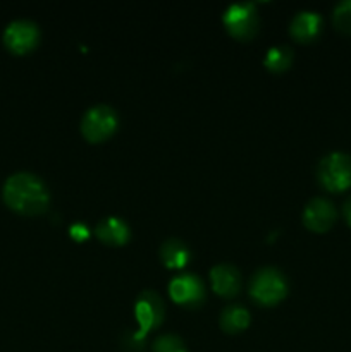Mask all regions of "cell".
<instances>
[{
    "instance_id": "cell-3",
    "label": "cell",
    "mask_w": 351,
    "mask_h": 352,
    "mask_svg": "<svg viewBox=\"0 0 351 352\" xmlns=\"http://www.w3.org/2000/svg\"><path fill=\"white\" fill-rule=\"evenodd\" d=\"M317 177L327 191L339 192L351 188V157L341 151L329 153L320 160Z\"/></svg>"
},
{
    "instance_id": "cell-19",
    "label": "cell",
    "mask_w": 351,
    "mask_h": 352,
    "mask_svg": "<svg viewBox=\"0 0 351 352\" xmlns=\"http://www.w3.org/2000/svg\"><path fill=\"white\" fill-rule=\"evenodd\" d=\"M343 212H344V219H346V222L350 223V226H351V198L348 199L346 203H344Z\"/></svg>"
},
{
    "instance_id": "cell-17",
    "label": "cell",
    "mask_w": 351,
    "mask_h": 352,
    "mask_svg": "<svg viewBox=\"0 0 351 352\" xmlns=\"http://www.w3.org/2000/svg\"><path fill=\"white\" fill-rule=\"evenodd\" d=\"M153 352H188L184 344L176 336H162L155 340Z\"/></svg>"
},
{
    "instance_id": "cell-7",
    "label": "cell",
    "mask_w": 351,
    "mask_h": 352,
    "mask_svg": "<svg viewBox=\"0 0 351 352\" xmlns=\"http://www.w3.org/2000/svg\"><path fill=\"white\" fill-rule=\"evenodd\" d=\"M134 315L140 323V333L136 336L138 339H141L148 330L160 325V322L164 320V305H162V299L158 298L157 292H141L140 298L136 299V305H134Z\"/></svg>"
},
{
    "instance_id": "cell-8",
    "label": "cell",
    "mask_w": 351,
    "mask_h": 352,
    "mask_svg": "<svg viewBox=\"0 0 351 352\" xmlns=\"http://www.w3.org/2000/svg\"><path fill=\"white\" fill-rule=\"evenodd\" d=\"M169 294L181 306H198L205 298V287L196 275L182 274L171 280Z\"/></svg>"
},
{
    "instance_id": "cell-1",
    "label": "cell",
    "mask_w": 351,
    "mask_h": 352,
    "mask_svg": "<svg viewBox=\"0 0 351 352\" xmlns=\"http://www.w3.org/2000/svg\"><path fill=\"white\" fill-rule=\"evenodd\" d=\"M6 205L21 215H40L50 205V192L45 182L31 172H16L3 182Z\"/></svg>"
},
{
    "instance_id": "cell-16",
    "label": "cell",
    "mask_w": 351,
    "mask_h": 352,
    "mask_svg": "<svg viewBox=\"0 0 351 352\" xmlns=\"http://www.w3.org/2000/svg\"><path fill=\"white\" fill-rule=\"evenodd\" d=\"M334 24L337 30L351 33V0H344V2L337 3L332 14Z\"/></svg>"
},
{
    "instance_id": "cell-13",
    "label": "cell",
    "mask_w": 351,
    "mask_h": 352,
    "mask_svg": "<svg viewBox=\"0 0 351 352\" xmlns=\"http://www.w3.org/2000/svg\"><path fill=\"white\" fill-rule=\"evenodd\" d=\"M191 258L189 248L181 239H167L160 246V260L167 268H182Z\"/></svg>"
},
{
    "instance_id": "cell-4",
    "label": "cell",
    "mask_w": 351,
    "mask_h": 352,
    "mask_svg": "<svg viewBox=\"0 0 351 352\" xmlns=\"http://www.w3.org/2000/svg\"><path fill=\"white\" fill-rule=\"evenodd\" d=\"M119 126L117 112L109 105H95L86 110L81 119V134L89 143L105 141L116 133Z\"/></svg>"
},
{
    "instance_id": "cell-18",
    "label": "cell",
    "mask_w": 351,
    "mask_h": 352,
    "mask_svg": "<svg viewBox=\"0 0 351 352\" xmlns=\"http://www.w3.org/2000/svg\"><path fill=\"white\" fill-rule=\"evenodd\" d=\"M69 234H71L76 241H85L86 237L89 236V230L86 229V226H83V223H74V226L69 229Z\"/></svg>"
},
{
    "instance_id": "cell-2",
    "label": "cell",
    "mask_w": 351,
    "mask_h": 352,
    "mask_svg": "<svg viewBox=\"0 0 351 352\" xmlns=\"http://www.w3.org/2000/svg\"><path fill=\"white\" fill-rule=\"evenodd\" d=\"M250 296L264 306L277 305L288 294V280L274 267H265L255 272L250 282Z\"/></svg>"
},
{
    "instance_id": "cell-9",
    "label": "cell",
    "mask_w": 351,
    "mask_h": 352,
    "mask_svg": "<svg viewBox=\"0 0 351 352\" xmlns=\"http://www.w3.org/2000/svg\"><path fill=\"white\" fill-rule=\"evenodd\" d=\"M303 223L313 232H326L336 220V208L326 198H313L303 210Z\"/></svg>"
},
{
    "instance_id": "cell-12",
    "label": "cell",
    "mask_w": 351,
    "mask_h": 352,
    "mask_svg": "<svg viewBox=\"0 0 351 352\" xmlns=\"http://www.w3.org/2000/svg\"><path fill=\"white\" fill-rule=\"evenodd\" d=\"M320 26H322L320 14L312 12V10H301L292 17L289 33L298 41H312L319 34Z\"/></svg>"
},
{
    "instance_id": "cell-10",
    "label": "cell",
    "mask_w": 351,
    "mask_h": 352,
    "mask_svg": "<svg viewBox=\"0 0 351 352\" xmlns=\"http://www.w3.org/2000/svg\"><path fill=\"white\" fill-rule=\"evenodd\" d=\"M210 280H212L213 291L222 298H233L240 292L241 275L233 265H217L210 270Z\"/></svg>"
},
{
    "instance_id": "cell-11",
    "label": "cell",
    "mask_w": 351,
    "mask_h": 352,
    "mask_svg": "<svg viewBox=\"0 0 351 352\" xmlns=\"http://www.w3.org/2000/svg\"><path fill=\"white\" fill-rule=\"evenodd\" d=\"M95 236L109 246H123L129 241V226L119 217H107L95 227Z\"/></svg>"
},
{
    "instance_id": "cell-14",
    "label": "cell",
    "mask_w": 351,
    "mask_h": 352,
    "mask_svg": "<svg viewBox=\"0 0 351 352\" xmlns=\"http://www.w3.org/2000/svg\"><path fill=\"white\" fill-rule=\"evenodd\" d=\"M220 327L227 333L243 332L250 325V313L240 305H229L220 313Z\"/></svg>"
},
{
    "instance_id": "cell-6",
    "label": "cell",
    "mask_w": 351,
    "mask_h": 352,
    "mask_svg": "<svg viewBox=\"0 0 351 352\" xmlns=\"http://www.w3.org/2000/svg\"><path fill=\"white\" fill-rule=\"evenodd\" d=\"M40 40V30L33 21L16 19L7 24L3 31V43L12 54L23 55L33 50Z\"/></svg>"
},
{
    "instance_id": "cell-5",
    "label": "cell",
    "mask_w": 351,
    "mask_h": 352,
    "mask_svg": "<svg viewBox=\"0 0 351 352\" xmlns=\"http://www.w3.org/2000/svg\"><path fill=\"white\" fill-rule=\"evenodd\" d=\"M224 26L237 40H250L258 30V14L251 2L233 3L222 16Z\"/></svg>"
},
{
    "instance_id": "cell-15",
    "label": "cell",
    "mask_w": 351,
    "mask_h": 352,
    "mask_svg": "<svg viewBox=\"0 0 351 352\" xmlns=\"http://www.w3.org/2000/svg\"><path fill=\"white\" fill-rule=\"evenodd\" d=\"M265 67L274 72L288 71L292 64V50L289 47H274L264 58Z\"/></svg>"
}]
</instances>
